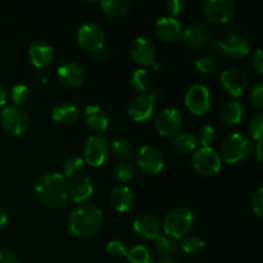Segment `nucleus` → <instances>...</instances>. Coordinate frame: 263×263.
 I'll list each match as a JSON object with an SVG mask.
<instances>
[{
    "instance_id": "a19ab883",
    "label": "nucleus",
    "mask_w": 263,
    "mask_h": 263,
    "mask_svg": "<svg viewBox=\"0 0 263 263\" xmlns=\"http://www.w3.org/2000/svg\"><path fill=\"white\" fill-rule=\"evenodd\" d=\"M249 99H251L252 104L256 108L261 109L263 107V84L262 82H258L256 86L252 89L251 95H249Z\"/></svg>"
},
{
    "instance_id": "a878e982",
    "label": "nucleus",
    "mask_w": 263,
    "mask_h": 263,
    "mask_svg": "<svg viewBox=\"0 0 263 263\" xmlns=\"http://www.w3.org/2000/svg\"><path fill=\"white\" fill-rule=\"evenodd\" d=\"M94 185L87 177H79L69 187V197L76 203H82L91 197Z\"/></svg>"
},
{
    "instance_id": "f8f14e48",
    "label": "nucleus",
    "mask_w": 263,
    "mask_h": 263,
    "mask_svg": "<svg viewBox=\"0 0 263 263\" xmlns=\"http://www.w3.org/2000/svg\"><path fill=\"white\" fill-rule=\"evenodd\" d=\"M138 166L144 172L151 175L159 174L164 167V156L158 148L152 145H145L138 153Z\"/></svg>"
},
{
    "instance_id": "c9c22d12",
    "label": "nucleus",
    "mask_w": 263,
    "mask_h": 263,
    "mask_svg": "<svg viewBox=\"0 0 263 263\" xmlns=\"http://www.w3.org/2000/svg\"><path fill=\"white\" fill-rule=\"evenodd\" d=\"M195 68L204 74H216L218 72V64L210 57H199L195 61Z\"/></svg>"
},
{
    "instance_id": "9d476101",
    "label": "nucleus",
    "mask_w": 263,
    "mask_h": 263,
    "mask_svg": "<svg viewBox=\"0 0 263 263\" xmlns=\"http://www.w3.org/2000/svg\"><path fill=\"white\" fill-rule=\"evenodd\" d=\"M203 13L210 22L222 25L235 13V3L231 0H208L203 4Z\"/></svg>"
},
{
    "instance_id": "473e14b6",
    "label": "nucleus",
    "mask_w": 263,
    "mask_h": 263,
    "mask_svg": "<svg viewBox=\"0 0 263 263\" xmlns=\"http://www.w3.org/2000/svg\"><path fill=\"white\" fill-rule=\"evenodd\" d=\"M181 248L189 256H199L204 252L205 243L198 236H189L181 244Z\"/></svg>"
},
{
    "instance_id": "de8ad7c7",
    "label": "nucleus",
    "mask_w": 263,
    "mask_h": 263,
    "mask_svg": "<svg viewBox=\"0 0 263 263\" xmlns=\"http://www.w3.org/2000/svg\"><path fill=\"white\" fill-rule=\"evenodd\" d=\"M8 222V212L3 207H0V228Z\"/></svg>"
},
{
    "instance_id": "cd10ccee",
    "label": "nucleus",
    "mask_w": 263,
    "mask_h": 263,
    "mask_svg": "<svg viewBox=\"0 0 263 263\" xmlns=\"http://www.w3.org/2000/svg\"><path fill=\"white\" fill-rule=\"evenodd\" d=\"M197 144V138L189 133L177 134L174 139V148L182 154L194 151Z\"/></svg>"
},
{
    "instance_id": "f3484780",
    "label": "nucleus",
    "mask_w": 263,
    "mask_h": 263,
    "mask_svg": "<svg viewBox=\"0 0 263 263\" xmlns=\"http://www.w3.org/2000/svg\"><path fill=\"white\" fill-rule=\"evenodd\" d=\"M154 32L161 40L175 43L181 39L182 26L176 18L161 17L154 23Z\"/></svg>"
},
{
    "instance_id": "2f4dec72",
    "label": "nucleus",
    "mask_w": 263,
    "mask_h": 263,
    "mask_svg": "<svg viewBox=\"0 0 263 263\" xmlns=\"http://www.w3.org/2000/svg\"><path fill=\"white\" fill-rule=\"evenodd\" d=\"M154 247H156L157 252L162 256H172L179 249V244L176 243V240L168 238V236L161 235L154 240Z\"/></svg>"
},
{
    "instance_id": "20e7f679",
    "label": "nucleus",
    "mask_w": 263,
    "mask_h": 263,
    "mask_svg": "<svg viewBox=\"0 0 263 263\" xmlns=\"http://www.w3.org/2000/svg\"><path fill=\"white\" fill-rule=\"evenodd\" d=\"M251 141L243 134H231L221 145V154L226 163L236 164L244 161L251 153Z\"/></svg>"
},
{
    "instance_id": "79ce46f5",
    "label": "nucleus",
    "mask_w": 263,
    "mask_h": 263,
    "mask_svg": "<svg viewBox=\"0 0 263 263\" xmlns=\"http://www.w3.org/2000/svg\"><path fill=\"white\" fill-rule=\"evenodd\" d=\"M186 9V3L184 0H170L167 3V10L172 15H180Z\"/></svg>"
},
{
    "instance_id": "6e6552de",
    "label": "nucleus",
    "mask_w": 263,
    "mask_h": 263,
    "mask_svg": "<svg viewBox=\"0 0 263 263\" xmlns=\"http://www.w3.org/2000/svg\"><path fill=\"white\" fill-rule=\"evenodd\" d=\"M193 167L203 176H213L221 170V157L212 148H200L193 154Z\"/></svg>"
},
{
    "instance_id": "bb28decb",
    "label": "nucleus",
    "mask_w": 263,
    "mask_h": 263,
    "mask_svg": "<svg viewBox=\"0 0 263 263\" xmlns=\"http://www.w3.org/2000/svg\"><path fill=\"white\" fill-rule=\"evenodd\" d=\"M130 2L127 0H103L100 2V8L107 15L112 18H121L126 15L130 10Z\"/></svg>"
},
{
    "instance_id": "1a4fd4ad",
    "label": "nucleus",
    "mask_w": 263,
    "mask_h": 263,
    "mask_svg": "<svg viewBox=\"0 0 263 263\" xmlns=\"http://www.w3.org/2000/svg\"><path fill=\"white\" fill-rule=\"evenodd\" d=\"M77 41L84 49L97 53L104 49L105 36L99 25L94 22H87L80 26L77 31Z\"/></svg>"
},
{
    "instance_id": "a211bd4d",
    "label": "nucleus",
    "mask_w": 263,
    "mask_h": 263,
    "mask_svg": "<svg viewBox=\"0 0 263 263\" xmlns=\"http://www.w3.org/2000/svg\"><path fill=\"white\" fill-rule=\"evenodd\" d=\"M57 76L62 85L71 89L81 86L85 81L84 68L73 62H66L62 64L57 71Z\"/></svg>"
},
{
    "instance_id": "37998d69",
    "label": "nucleus",
    "mask_w": 263,
    "mask_h": 263,
    "mask_svg": "<svg viewBox=\"0 0 263 263\" xmlns=\"http://www.w3.org/2000/svg\"><path fill=\"white\" fill-rule=\"evenodd\" d=\"M252 208H253L254 212L257 213V216L263 215V190L258 189L252 197Z\"/></svg>"
},
{
    "instance_id": "ea45409f",
    "label": "nucleus",
    "mask_w": 263,
    "mask_h": 263,
    "mask_svg": "<svg viewBox=\"0 0 263 263\" xmlns=\"http://www.w3.org/2000/svg\"><path fill=\"white\" fill-rule=\"evenodd\" d=\"M107 252L109 253L110 257H113V258H122V257H126L127 249H126V246L122 241L112 240L110 243H108Z\"/></svg>"
},
{
    "instance_id": "f03ea898",
    "label": "nucleus",
    "mask_w": 263,
    "mask_h": 263,
    "mask_svg": "<svg viewBox=\"0 0 263 263\" xmlns=\"http://www.w3.org/2000/svg\"><path fill=\"white\" fill-rule=\"evenodd\" d=\"M102 223V211L94 204L79 205L69 215V230L74 236H79V238L94 236L100 230Z\"/></svg>"
},
{
    "instance_id": "c03bdc74",
    "label": "nucleus",
    "mask_w": 263,
    "mask_h": 263,
    "mask_svg": "<svg viewBox=\"0 0 263 263\" xmlns=\"http://www.w3.org/2000/svg\"><path fill=\"white\" fill-rule=\"evenodd\" d=\"M252 63H253V66L256 67L259 72L263 71V51L261 48L257 49V50L253 53V57H252Z\"/></svg>"
},
{
    "instance_id": "4468645a",
    "label": "nucleus",
    "mask_w": 263,
    "mask_h": 263,
    "mask_svg": "<svg viewBox=\"0 0 263 263\" xmlns=\"http://www.w3.org/2000/svg\"><path fill=\"white\" fill-rule=\"evenodd\" d=\"M221 82H222L223 89L229 94H231L233 97H240L246 91L248 79L243 69L238 68V67H230L222 72Z\"/></svg>"
},
{
    "instance_id": "8fccbe9b",
    "label": "nucleus",
    "mask_w": 263,
    "mask_h": 263,
    "mask_svg": "<svg viewBox=\"0 0 263 263\" xmlns=\"http://www.w3.org/2000/svg\"><path fill=\"white\" fill-rule=\"evenodd\" d=\"M36 79H37V81L40 82V84H46V82H48V76H46L45 73H39Z\"/></svg>"
},
{
    "instance_id": "7ed1b4c3",
    "label": "nucleus",
    "mask_w": 263,
    "mask_h": 263,
    "mask_svg": "<svg viewBox=\"0 0 263 263\" xmlns=\"http://www.w3.org/2000/svg\"><path fill=\"white\" fill-rule=\"evenodd\" d=\"M194 225V215L189 208L176 207L170 211L163 221V230L166 236L171 239L184 238L189 234Z\"/></svg>"
},
{
    "instance_id": "f257e3e1",
    "label": "nucleus",
    "mask_w": 263,
    "mask_h": 263,
    "mask_svg": "<svg viewBox=\"0 0 263 263\" xmlns=\"http://www.w3.org/2000/svg\"><path fill=\"white\" fill-rule=\"evenodd\" d=\"M35 195L39 202L45 207H62L69 198L68 181L58 172H46L36 181Z\"/></svg>"
},
{
    "instance_id": "a18cd8bd",
    "label": "nucleus",
    "mask_w": 263,
    "mask_h": 263,
    "mask_svg": "<svg viewBox=\"0 0 263 263\" xmlns=\"http://www.w3.org/2000/svg\"><path fill=\"white\" fill-rule=\"evenodd\" d=\"M0 263H20L15 254L9 251H0Z\"/></svg>"
},
{
    "instance_id": "0eeeda50",
    "label": "nucleus",
    "mask_w": 263,
    "mask_h": 263,
    "mask_svg": "<svg viewBox=\"0 0 263 263\" xmlns=\"http://www.w3.org/2000/svg\"><path fill=\"white\" fill-rule=\"evenodd\" d=\"M85 161L92 167H100L109 156V143L103 135H92L85 143Z\"/></svg>"
},
{
    "instance_id": "2eb2a0df",
    "label": "nucleus",
    "mask_w": 263,
    "mask_h": 263,
    "mask_svg": "<svg viewBox=\"0 0 263 263\" xmlns=\"http://www.w3.org/2000/svg\"><path fill=\"white\" fill-rule=\"evenodd\" d=\"M212 37L210 27L205 25H189L182 28L181 39L190 48L198 49L208 45L212 41Z\"/></svg>"
},
{
    "instance_id": "3c124183",
    "label": "nucleus",
    "mask_w": 263,
    "mask_h": 263,
    "mask_svg": "<svg viewBox=\"0 0 263 263\" xmlns=\"http://www.w3.org/2000/svg\"><path fill=\"white\" fill-rule=\"evenodd\" d=\"M157 263H176V262H175L172 258H163V259H161V261L157 262Z\"/></svg>"
},
{
    "instance_id": "4c0bfd02",
    "label": "nucleus",
    "mask_w": 263,
    "mask_h": 263,
    "mask_svg": "<svg viewBox=\"0 0 263 263\" xmlns=\"http://www.w3.org/2000/svg\"><path fill=\"white\" fill-rule=\"evenodd\" d=\"M12 98L13 102L15 103V105L21 107L22 104L27 103L28 98H30V90H28V87L26 86V85H15L12 89Z\"/></svg>"
},
{
    "instance_id": "c756f323",
    "label": "nucleus",
    "mask_w": 263,
    "mask_h": 263,
    "mask_svg": "<svg viewBox=\"0 0 263 263\" xmlns=\"http://www.w3.org/2000/svg\"><path fill=\"white\" fill-rule=\"evenodd\" d=\"M152 77L146 69H136L131 77V86L139 92H145L151 87Z\"/></svg>"
},
{
    "instance_id": "9b49d317",
    "label": "nucleus",
    "mask_w": 263,
    "mask_h": 263,
    "mask_svg": "<svg viewBox=\"0 0 263 263\" xmlns=\"http://www.w3.org/2000/svg\"><path fill=\"white\" fill-rule=\"evenodd\" d=\"M186 108L195 116H203L211 108L210 90L203 85H193L185 97Z\"/></svg>"
},
{
    "instance_id": "b1692460",
    "label": "nucleus",
    "mask_w": 263,
    "mask_h": 263,
    "mask_svg": "<svg viewBox=\"0 0 263 263\" xmlns=\"http://www.w3.org/2000/svg\"><path fill=\"white\" fill-rule=\"evenodd\" d=\"M246 108L238 100H230L221 109V120L229 126H235L243 121Z\"/></svg>"
},
{
    "instance_id": "aec40b11",
    "label": "nucleus",
    "mask_w": 263,
    "mask_h": 263,
    "mask_svg": "<svg viewBox=\"0 0 263 263\" xmlns=\"http://www.w3.org/2000/svg\"><path fill=\"white\" fill-rule=\"evenodd\" d=\"M134 230L138 235L152 240H156L161 235V225L158 220L149 215H141L136 217L134 221Z\"/></svg>"
},
{
    "instance_id": "49530a36",
    "label": "nucleus",
    "mask_w": 263,
    "mask_h": 263,
    "mask_svg": "<svg viewBox=\"0 0 263 263\" xmlns=\"http://www.w3.org/2000/svg\"><path fill=\"white\" fill-rule=\"evenodd\" d=\"M7 99H8L7 89H5L4 85L0 84V107H2V105H5V103H7Z\"/></svg>"
},
{
    "instance_id": "4be33fe9",
    "label": "nucleus",
    "mask_w": 263,
    "mask_h": 263,
    "mask_svg": "<svg viewBox=\"0 0 263 263\" xmlns=\"http://www.w3.org/2000/svg\"><path fill=\"white\" fill-rule=\"evenodd\" d=\"M218 46L231 58H243L249 53V43L246 37L240 35H231L226 37L222 43H218Z\"/></svg>"
},
{
    "instance_id": "e433bc0d",
    "label": "nucleus",
    "mask_w": 263,
    "mask_h": 263,
    "mask_svg": "<svg viewBox=\"0 0 263 263\" xmlns=\"http://www.w3.org/2000/svg\"><path fill=\"white\" fill-rule=\"evenodd\" d=\"M110 146H112V152L115 154V157H117L120 159L128 158L131 156V153H133V149H131L130 144L126 140H123V139H115L112 141V144H110Z\"/></svg>"
},
{
    "instance_id": "ddd939ff",
    "label": "nucleus",
    "mask_w": 263,
    "mask_h": 263,
    "mask_svg": "<svg viewBox=\"0 0 263 263\" xmlns=\"http://www.w3.org/2000/svg\"><path fill=\"white\" fill-rule=\"evenodd\" d=\"M182 115L176 108L163 109L156 118V130L161 136H172L181 128Z\"/></svg>"
},
{
    "instance_id": "423d86ee",
    "label": "nucleus",
    "mask_w": 263,
    "mask_h": 263,
    "mask_svg": "<svg viewBox=\"0 0 263 263\" xmlns=\"http://www.w3.org/2000/svg\"><path fill=\"white\" fill-rule=\"evenodd\" d=\"M0 122L3 128L13 136H20L28 128V116L22 107L7 105L0 115Z\"/></svg>"
},
{
    "instance_id": "72a5a7b5",
    "label": "nucleus",
    "mask_w": 263,
    "mask_h": 263,
    "mask_svg": "<svg viewBox=\"0 0 263 263\" xmlns=\"http://www.w3.org/2000/svg\"><path fill=\"white\" fill-rule=\"evenodd\" d=\"M115 177L121 182H128L135 175V166L131 162H121L115 167Z\"/></svg>"
},
{
    "instance_id": "dca6fc26",
    "label": "nucleus",
    "mask_w": 263,
    "mask_h": 263,
    "mask_svg": "<svg viewBox=\"0 0 263 263\" xmlns=\"http://www.w3.org/2000/svg\"><path fill=\"white\" fill-rule=\"evenodd\" d=\"M130 54L136 63L141 66H148L154 62L156 58V46L149 39L136 37L130 46Z\"/></svg>"
},
{
    "instance_id": "58836bf2",
    "label": "nucleus",
    "mask_w": 263,
    "mask_h": 263,
    "mask_svg": "<svg viewBox=\"0 0 263 263\" xmlns=\"http://www.w3.org/2000/svg\"><path fill=\"white\" fill-rule=\"evenodd\" d=\"M263 131V113H257L249 123V134L253 139L261 141Z\"/></svg>"
},
{
    "instance_id": "f704fd0d",
    "label": "nucleus",
    "mask_w": 263,
    "mask_h": 263,
    "mask_svg": "<svg viewBox=\"0 0 263 263\" xmlns=\"http://www.w3.org/2000/svg\"><path fill=\"white\" fill-rule=\"evenodd\" d=\"M216 136L217 135H216L215 128L210 125H205L199 130L197 143H199L202 148H211V145L215 143Z\"/></svg>"
},
{
    "instance_id": "39448f33",
    "label": "nucleus",
    "mask_w": 263,
    "mask_h": 263,
    "mask_svg": "<svg viewBox=\"0 0 263 263\" xmlns=\"http://www.w3.org/2000/svg\"><path fill=\"white\" fill-rule=\"evenodd\" d=\"M161 97V91L154 90L152 92H139L128 104L127 113L135 122H144L153 116L156 100Z\"/></svg>"
},
{
    "instance_id": "412c9836",
    "label": "nucleus",
    "mask_w": 263,
    "mask_h": 263,
    "mask_svg": "<svg viewBox=\"0 0 263 263\" xmlns=\"http://www.w3.org/2000/svg\"><path fill=\"white\" fill-rule=\"evenodd\" d=\"M84 121L87 127L95 133H103L107 130L108 125H109L107 113L98 105H89L85 108Z\"/></svg>"
},
{
    "instance_id": "09e8293b",
    "label": "nucleus",
    "mask_w": 263,
    "mask_h": 263,
    "mask_svg": "<svg viewBox=\"0 0 263 263\" xmlns=\"http://www.w3.org/2000/svg\"><path fill=\"white\" fill-rule=\"evenodd\" d=\"M256 156H257V159H258V162H262V143L261 141H258V144H257Z\"/></svg>"
},
{
    "instance_id": "6ab92c4d",
    "label": "nucleus",
    "mask_w": 263,
    "mask_h": 263,
    "mask_svg": "<svg viewBox=\"0 0 263 263\" xmlns=\"http://www.w3.org/2000/svg\"><path fill=\"white\" fill-rule=\"evenodd\" d=\"M28 55H30L33 66L37 67V68H45L53 63L54 49L45 40L33 41L28 49Z\"/></svg>"
},
{
    "instance_id": "5701e85b",
    "label": "nucleus",
    "mask_w": 263,
    "mask_h": 263,
    "mask_svg": "<svg viewBox=\"0 0 263 263\" xmlns=\"http://www.w3.org/2000/svg\"><path fill=\"white\" fill-rule=\"evenodd\" d=\"M110 203L118 212H126V211L131 210L134 204L133 190L123 185L116 186L110 193Z\"/></svg>"
},
{
    "instance_id": "393cba45",
    "label": "nucleus",
    "mask_w": 263,
    "mask_h": 263,
    "mask_svg": "<svg viewBox=\"0 0 263 263\" xmlns=\"http://www.w3.org/2000/svg\"><path fill=\"white\" fill-rule=\"evenodd\" d=\"M53 120L55 122L62 123V125H71V123L76 122L79 118V108L74 104L68 102L59 103L53 108Z\"/></svg>"
},
{
    "instance_id": "c85d7f7f",
    "label": "nucleus",
    "mask_w": 263,
    "mask_h": 263,
    "mask_svg": "<svg viewBox=\"0 0 263 263\" xmlns=\"http://www.w3.org/2000/svg\"><path fill=\"white\" fill-rule=\"evenodd\" d=\"M85 167V161L80 157H69L68 159H66L63 164V176L66 179H73L77 177L79 175H81V172L84 171Z\"/></svg>"
},
{
    "instance_id": "7c9ffc66",
    "label": "nucleus",
    "mask_w": 263,
    "mask_h": 263,
    "mask_svg": "<svg viewBox=\"0 0 263 263\" xmlns=\"http://www.w3.org/2000/svg\"><path fill=\"white\" fill-rule=\"evenodd\" d=\"M126 258L128 263H152V254L144 246H135L127 251Z\"/></svg>"
}]
</instances>
